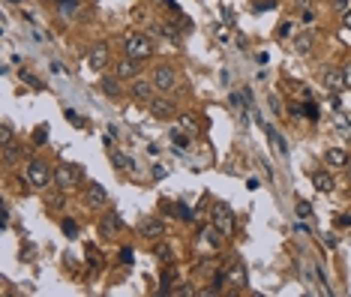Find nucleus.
Segmentation results:
<instances>
[{"label":"nucleus","instance_id":"f257e3e1","mask_svg":"<svg viewBox=\"0 0 351 297\" xmlns=\"http://www.w3.org/2000/svg\"><path fill=\"white\" fill-rule=\"evenodd\" d=\"M153 54V45H150V36L144 33H135L126 39V57H135V60H144Z\"/></svg>","mask_w":351,"mask_h":297},{"label":"nucleus","instance_id":"f03ea898","mask_svg":"<svg viewBox=\"0 0 351 297\" xmlns=\"http://www.w3.org/2000/svg\"><path fill=\"white\" fill-rule=\"evenodd\" d=\"M213 225L225 234V237H231L234 234V213H231V207L228 204H213Z\"/></svg>","mask_w":351,"mask_h":297},{"label":"nucleus","instance_id":"7ed1b4c3","mask_svg":"<svg viewBox=\"0 0 351 297\" xmlns=\"http://www.w3.org/2000/svg\"><path fill=\"white\" fill-rule=\"evenodd\" d=\"M27 180H30L36 189H45V186L51 183V171H48V165H45L42 159H33V162L27 165Z\"/></svg>","mask_w":351,"mask_h":297},{"label":"nucleus","instance_id":"20e7f679","mask_svg":"<svg viewBox=\"0 0 351 297\" xmlns=\"http://www.w3.org/2000/svg\"><path fill=\"white\" fill-rule=\"evenodd\" d=\"M174 84H177V75H174V69L171 66H156L153 69V87L159 90V93H168V90H174Z\"/></svg>","mask_w":351,"mask_h":297},{"label":"nucleus","instance_id":"39448f33","mask_svg":"<svg viewBox=\"0 0 351 297\" xmlns=\"http://www.w3.org/2000/svg\"><path fill=\"white\" fill-rule=\"evenodd\" d=\"M54 180H57V186H60L63 192H69V189L75 186V180H78V168H75V165H60V168L54 171Z\"/></svg>","mask_w":351,"mask_h":297},{"label":"nucleus","instance_id":"423d86ee","mask_svg":"<svg viewBox=\"0 0 351 297\" xmlns=\"http://www.w3.org/2000/svg\"><path fill=\"white\" fill-rule=\"evenodd\" d=\"M138 231H141V237H147V240H156V237H162V234H165V222H159V219L147 216V219H141Z\"/></svg>","mask_w":351,"mask_h":297},{"label":"nucleus","instance_id":"0eeeda50","mask_svg":"<svg viewBox=\"0 0 351 297\" xmlns=\"http://www.w3.org/2000/svg\"><path fill=\"white\" fill-rule=\"evenodd\" d=\"M87 63H90V69H105V63H108V45H105V42H96V45L90 48Z\"/></svg>","mask_w":351,"mask_h":297},{"label":"nucleus","instance_id":"6e6552de","mask_svg":"<svg viewBox=\"0 0 351 297\" xmlns=\"http://www.w3.org/2000/svg\"><path fill=\"white\" fill-rule=\"evenodd\" d=\"M321 81H324V87H327L330 93H336L339 87H345V75H342V69H330V66H327V69L321 72Z\"/></svg>","mask_w":351,"mask_h":297},{"label":"nucleus","instance_id":"1a4fd4ad","mask_svg":"<svg viewBox=\"0 0 351 297\" xmlns=\"http://www.w3.org/2000/svg\"><path fill=\"white\" fill-rule=\"evenodd\" d=\"M150 111H153V117L165 120V117H171V114H174V102H171V99H165V96L150 99Z\"/></svg>","mask_w":351,"mask_h":297},{"label":"nucleus","instance_id":"9d476101","mask_svg":"<svg viewBox=\"0 0 351 297\" xmlns=\"http://www.w3.org/2000/svg\"><path fill=\"white\" fill-rule=\"evenodd\" d=\"M138 63H141V60H135V57L120 60V63H117V78H135V75H138Z\"/></svg>","mask_w":351,"mask_h":297},{"label":"nucleus","instance_id":"9b49d317","mask_svg":"<svg viewBox=\"0 0 351 297\" xmlns=\"http://www.w3.org/2000/svg\"><path fill=\"white\" fill-rule=\"evenodd\" d=\"M120 225H123V222H120V216H117V213H108V216L99 222V231H102V237H114Z\"/></svg>","mask_w":351,"mask_h":297},{"label":"nucleus","instance_id":"f8f14e48","mask_svg":"<svg viewBox=\"0 0 351 297\" xmlns=\"http://www.w3.org/2000/svg\"><path fill=\"white\" fill-rule=\"evenodd\" d=\"M261 126H264V132H267V138L273 141V150H276L279 156H285V153H288V144L282 141V135H279V132H276V129H273L270 123H261Z\"/></svg>","mask_w":351,"mask_h":297},{"label":"nucleus","instance_id":"ddd939ff","mask_svg":"<svg viewBox=\"0 0 351 297\" xmlns=\"http://www.w3.org/2000/svg\"><path fill=\"white\" fill-rule=\"evenodd\" d=\"M327 165H333V168H345V165H348V153H345L342 147H330V150H327Z\"/></svg>","mask_w":351,"mask_h":297},{"label":"nucleus","instance_id":"4468645a","mask_svg":"<svg viewBox=\"0 0 351 297\" xmlns=\"http://www.w3.org/2000/svg\"><path fill=\"white\" fill-rule=\"evenodd\" d=\"M228 282H231V285H237V288H243V285H246V267H243L240 261H234V264H231V270H228Z\"/></svg>","mask_w":351,"mask_h":297},{"label":"nucleus","instance_id":"2eb2a0df","mask_svg":"<svg viewBox=\"0 0 351 297\" xmlns=\"http://www.w3.org/2000/svg\"><path fill=\"white\" fill-rule=\"evenodd\" d=\"M132 96H135L138 102H150V99H153V87H150L147 81H135V84H132Z\"/></svg>","mask_w":351,"mask_h":297},{"label":"nucleus","instance_id":"dca6fc26","mask_svg":"<svg viewBox=\"0 0 351 297\" xmlns=\"http://www.w3.org/2000/svg\"><path fill=\"white\" fill-rule=\"evenodd\" d=\"M312 186H315L318 192H333V180H330L327 171H315V174H312Z\"/></svg>","mask_w":351,"mask_h":297},{"label":"nucleus","instance_id":"f3484780","mask_svg":"<svg viewBox=\"0 0 351 297\" xmlns=\"http://www.w3.org/2000/svg\"><path fill=\"white\" fill-rule=\"evenodd\" d=\"M87 201L99 207V204H105V201H108V192H105L99 183H90V186H87Z\"/></svg>","mask_w":351,"mask_h":297},{"label":"nucleus","instance_id":"a211bd4d","mask_svg":"<svg viewBox=\"0 0 351 297\" xmlns=\"http://www.w3.org/2000/svg\"><path fill=\"white\" fill-rule=\"evenodd\" d=\"M201 237H204V240H207V243H210L213 249H219V246L225 243V234H222V231H219L216 225H210V228H204V234H201Z\"/></svg>","mask_w":351,"mask_h":297},{"label":"nucleus","instance_id":"6ab92c4d","mask_svg":"<svg viewBox=\"0 0 351 297\" xmlns=\"http://www.w3.org/2000/svg\"><path fill=\"white\" fill-rule=\"evenodd\" d=\"M111 159H114V165H117L120 171H129V174L135 171V162H132V159H129L126 153H120V150H114V153H111Z\"/></svg>","mask_w":351,"mask_h":297},{"label":"nucleus","instance_id":"aec40b11","mask_svg":"<svg viewBox=\"0 0 351 297\" xmlns=\"http://www.w3.org/2000/svg\"><path fill=\"white\" fill-rule=\"evenodd\" d=\"M312 42H315V36H312V33H300V36L294 39V48H297V54H306V51L312 48Z\"/></svg>","mask_w":351,"mask_h":297},{"label":"nucleus","instance_id":"412c9836","mask_svg":"<svg viewBox=\"0 0 351 297\" xmlns=\"http://www.w3.org/2000/svg\"><path fill=\"white\" fill-rule=\"evenodd\" d=\"M102 93H105L108 99H117V96H120V84H117V78H102Z\"/></svg>","mask_w":351,"mask_h":297},{"label":"nucleus","instance_id":"4be33fe9","mask_svg":"<svg viewBox=\"0 0 351 297\" xmlns=\"http://www.w3.org/2000/svg\"><path fill=\"white\" fill-rule=\"evenodd\" d=\"M75 9H78L75 0H57V12H60V18H72Z\"/></svg>","mask_w":351,"mask_h":297},{"label":"nucleus","instance_id":"5701e85b","mask_svg":"<svg viewBox=\"0 0 351 297\" xmlns=\"http://www.w3.org/2000/svg\"><path fill=\"white\" fill-rule=\"evenodd\" d=\"M174 216H177L180 222H192V219H195V210H192V207H186V204L180 201V204H174Z\"/></svg>","mask_w":351,"mask_h":297},{"label":"nucleus","instance_id":"b1692460","mask_svg":"<svg viewBox=\"0 0 351 297\" xmlns=\"http://www.w3.org/2000/svg\"><path fill=\"white\" fill-rule=\"evenodd\" d=\"M303 279H306L309 285H321V276H315V264H312V261H309V264L303 261Z\"/></svg>","mask_w":351,"mask_h":297},{"label":"nucleus","instance_id":"393cba45","mask_svg":"<svg viewBox=\"0 0 351 297\" xmlns=\"http://www.w3.org/2000/svg\"><path fill=\"white\" fill-rule=\"evenodd\" d=\"M18 78H21V81H24V84H30V87H33V90H42V81H39V78H36V75H30V72H27V69H18Z\"/></svg>","mask_w":351,"mask_h":297},{"label":"nucleus","instance_id":"a878e982","mask_svg":"<svg viewBox=\"0 0 351 297\" xmlns=\"http://www.w3.org/2000/svg\"><path fill=\"white\" fill-rule=\"evenodd\" d=\"M171 141H174L180 150H186V147H189V135H186L183 129H171Z\"/></svg>","mask_w":351,"mask_h":297},{"label":"nucleus","instance_id":"bb28decb","mask_svg":"<svg viewBox=\"0 0 351 297\" xmlns=\"http://www.w3.org/2000/svg\"><path fill=\"white\" fill-rule=\"evenodd\" d=\"M303 117H306L309 123H315V120H318V105H315L312 99H306V105H303Z\"/></svg>","mask_w":351,"mask_h":297},{"label":"nucleus","instance_id":"cd10ccee","mask_svg":"<svg viewBox=\"0 0 351 297\" xmlns=\"http://www.w3.org/2000/svg\"><path fill=\"white\" fill-rule=\"evenodd\" d=\"M297 219H309V213H312V204L309 201H297Z\"/></svg>","mask_w":351,"mask_h":297},{"label":"nucleus","instance_id":"c85d7f7f","mask_svg":"<svg viewBox=\"0 0 351 297\" xmlns=\"http://www.w3.org/2000/svg\"><path fill=\"white\" fill-rule=\"evenodd\" d=\"M180 126H183V129H186L189 135H195V132H198V123H195V120H192L189 114H186V117H180Z\"/></svg>","mask_w":351,"mask_h":297},{"label":"nucleus","instance_id":"c756f323","mask_svg":"<svg viewBox=\"0 0 351 297\" xmlns=\"http://www.w3.org/2000/svg\"><path fill=\"white\" fill-rule=\"evenodd\" d=\"M45 138H48V129L45 126H36L33 129V144H45Z\"/></svg>","mask_w":351,"mask_h":297},{"label":"nucleus","instance_id":"7c9ffc66","mask_svg":"<svg viewBox=\"0 0 351 297\" xmlns=\"http://www.w3.org/2000/svg\"><path fill=\"white\" fill-rule=\"evenodd\" d=\"M87 258H90V264H93V267H99V264H102V255H99V249H93V246H87Z\"/></svg>","mask_w":351,"mask_h":297},{"label":"nucleus","instance_id":"2f4dec72","mask_svg":"<svg viewBox=\"0 0 351 297\" xmlns=\"http://www.w3.org/2000/svg\"><path fill=\"white\" fill-rule=\"evenodd\" d=\"M66 120H72V123H75V126H78V129H81V126H84V117H81V114H78V111H69V108H66Z\"/></svg>","mask_w":351,"mask_h":297},{"label":"nucleus","instance_id":"473e14b6","mask_svg":"<svg viewBox=\"0 0 351 297\" xmlns=\"http://www.w3.org/2000/svg\"><path fill=\"white\" fill-rule=\"evenodd\" d=\"M273 6H276V0H258V3H252L255 12H261V9H273Z\"/></svg>","mask_w":351,"mask_h":297},{"label":"nucleus","instance_id":"72a5a7b5","mask_svg":"<svg viewBox=\"0 0 351 297\" xmlns=\"http://www.w3.org/2000/svg\"><path fill=\"white\" fill-rule=\"evenodd\" d=\"M63 231H66L69 237H75V234H78V225H75L72 219H63Z\"/></svg>","mask_w":351,"mask_h":297},{"label":"nucleus","instance_id":"f704fd0d","mask_svg":"<svg viewBox=\"0 0 351 297\" xmlns=\"http://www.w3.org/2000/svg\"><path fill=\"white\" fill-rule=\"evenodd\" d=\"M213 33H216V39H219V42H228V27H225V24H222V27H216Z\"/></svg>","mask_w":351,"mask_h":297},{"label":"nucleus","instance_id":"c9c22d12","mask_svg":"<svg viewBox=\"0 0 351 297\" xmlns=\"http://www.w3.org/2000/svg\"><path fill=\"white\" fill-rule=\"evenodd\" d=\"M270 108H273V114H282V105H279V96L276 93H270Z\"/></svg>","mask_w":351,"mask_h":297},{"label":"nucleus","instance_id":"e433bc0d","mask_svg":"<svg viewBox=\"0 0 351 297\" xmlns=\"http://www.w3.org/2000/svg\"><path fill=\"white\" fill-rule=\"evenodd\" d=\"M0 144H12V126L9 123H3V141Z\"/></svg>","mask_w":351,"mask_h":297},{"label":"nucleus","instance_id":"4c0bfd02","mask_svg":"<svg viewBox=\"0 0 351 297\" xmlns=\"http://www.w3.org/2000/svg\"><path fill=\"white\" fill-rule=\"evenodd\" d=\"M336 126H339V129H342V132H345V129H351L348 117H345V114H336Z\"/></svg>","mask_w":351,"mask_h":297},{"label":"nucleus","instance_id":"58836bf2","mask_svg":"<svg viewBox=\"0 0 351 297\" xmlns=\"http://www.w3.org/2000/svg\"><path fill=\"white\" fill-rule=\"evenodd\" d=\"M162 36L171 39V42H177V30H174V27H162Z\"/></svg>","mask_w":351,"mask_h":297},{"label":"nucleus","instance_id":"ea45409f","mask_svg":"<svg viewBox=\"0 0 351 297\" xmlns=\"http://www.w3.org/2000/svg\"><path fill=\"white\" fill-rule=\"evenodd\" d=\"M324 243H327L330 249H336V246H339V237H333V234H324Z\"/></svg>","mask_w":351,"mask_h":297},{"label":"nucleus","instance_id":"a19ab883","mask_svg":"<svg viewBox=\"0 0 351 297\" xmlns=\"http://www.w3.org/2000/svg\"><path fill=\"white\" fill-rule=\"evenodd\" d=\"M336 222H339V225H342V228H351V213H342V216H339V219H336Z\"/></svg>","mask_w":351,"mask_h":297},{"label":"nucleus","instance_id":"79ce46f5","mask_svg":"<svg viewBox=\"0 0 351 297\" xmlns=\"http://www.w3.org/2000/svg\"><path fill=\"white\" fill-rule=\"evenodd\" d=\"M120 258H123V264H129V261H132V249H129V246L120 249Z\"/></svg>","mask_w":351,"mask_h":297},{"label":"nucleus","instance_id":"37998d69","mask_svg":"<svg viewBox=\"0 0 351 297\" xmlns=\"http://www.w3.org/2000/svg\"><path fill=\"white\" fill-rule=\"evenodd\" d=\"M342 75H345V87H351V63L342 66Z\"/></svg>","mask_w":351,"mask_h":297},{"label":"nucleus","instance_id":"c03bdc74","mask_svg":"<svg viewBox=\"0 0 351 297\" xmlns=\"http://www.w3.org/2000/svg\"><path fill=\"white\" fill-rule=\"evenodd\" d=\"M276 33H279V36H288V33H291V24H288V21H285V24H279V30H276Z\"/></svg>","mask_w":351,"mask_h":297},{"label":"nucleus","instance_id":"a18cd8bd","mask_svg":"<svg viewBox=\"0 0 351 297\" xmlns=\"http://www.w3.org/2000/svg\"><path fill=\"white\" fill-rule=\"evenodd\" d=\"M303 21H306V24L315 21V12H312V9H303Z\"/></svg>","mask_w":351,"mask_h":297},{"label":"nucleus","instance_id":"49530a36","mask_svg":"<svg viewBox=\"0 0 351 297\" xmlns=\"http://www.w3.org/2000/svg\"><path fill=\"white\" fill-rule=\"evenodd\" d=\"M153 177H156V180H162V177H165V168H159V165H156V168H153Z\"/></svg>","mask_w":351,"mask_h":297},{"label":"nucleus","instance_id":"de8ad7c7","mask_svg":"<svg viewBox=\"0 0 351 297\" xmlns=\"http://www.w3.org/2000/svg\"><path fill=\"white\" fill-rule=\"evenodd\" d=\"M333 6L336 9H348V0H333Z\"/></svg>","mask_w":351,"mask_h":297},{"label":"nucleus","instance_id":"09e8293b","mask_svg":"<svg viewBox=\"0 0 351 297\" xmlns=\"http://www.w3.org/2000/svg\"><path fill=\"white\" fill-rule=\"evenodd\" d=\"M345 27H348V30H351V9H348V12H345Z\"/></svg>","mask_w":351,"mask_h":297},{"label":"nucleus","instance_id":"8fccbe9b","mask_svg":"<svg viewBox=\"0 0 351 297\" xmlns=\"http://www.w3.org/2000/svg\"><path fill=\"white\" fill-rule=\"evenodd\" d=\"M297 3H300V6H309V0H297Z\"/></svg>","mask_w":351,"mask_h":297},{"label":"nucleus","instance_id":"3c124183","mask_svg":"<svg viewBox=\"0 0 351 297\" xmlns=\"http://www.w3.org/2000/svg\"><path fill=\"white\" fill-rule=\"evenodd\" d=\"M9 3H18V0H9Z\"/></svg>","mask_w":351,"mask_h":297}]
</instances>
